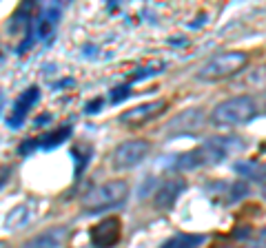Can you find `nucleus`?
<instances>
[{
	"mask_svg": "<svg viewBox=\"0 0 266 248\" xmlns=\"http://www.w3.org/2000/svg\"><path fill=\"white\" fill-rule=\"evenodd\" d=\"M126 195H129V186L122 180L100 184L82 198V210H86V213H102V210H109L114 206H120L126 200Z\"/></svg>",
	"mask_w": 266,
	"mask_h": 248,
	"instance_id": "nucleus-3",
	"label": "nucleus"
},
{
	"mask_svg": "<svg viewBox=\"0 0 266 248\" xmlns=\"http://www.w3.org/2000/svg\"><path fill=\"white\" fill-rule=\"evenodd\" d=\"M255 248H266V228L258 235V242H255Z\"/></svg>",
	"mask_w": 266,
	"mask_h": 248,
	"instance_id": "nucleus-18",
	"label": "nucleus"
},
{
	"mask_svg": "<svg viewBox=\"0 0 266 248\" xmlns=\"http://www.w3.org/2000/svg\"><path fill=\"white\" fill-rule=\"evenodd\" d=\"M235 170L242 175H248V178H255V180H262L266 182V164H255V162H244V164H238Z\"/></svg>",
	"mask_w": 266,
	"mask_h": 248,
	"instance_id": "nucleus-16",
	"label": "nucleus"
},
{
	"mask_svg": "<svg viewBox=\"0 0 266 248\" xmlns=\"http://www.w3.org/2000/svg\"><path fill=\"white\" fill-rule=\"evenodd\" d=\"M246 62H248V56L242 54V51H226V54L213 56L200 69L198 78L204 82H216V80H222V78H231L235 74H240L246 66Z\"/></svg>",
	"mask_w": 266,
	"mask_h": 248,
	"instance_id": "nucleus-4",
	"label": "nucleus"
},
{
	"mask_svg": "<svg viewBox=\"0 0 266 248\" xmlns=\"http://www.w3.org/2000/svg\"><path fill=\"white\" fill-rule=\"evenodd\" d=\"M184 190H186V182H184L182 178L166 180V182L156 190V195H153V206L160 208V210H168L178 202V198H180Z\"/></svg>",
	"mask_w": 266,
	"mask_h": 248,
	"instance_id": "nucleus-9",
	"label": "nucleus"
},
{
	"mask_svg": "<svg viewBox=\"0 0 266 248\" xmlns=\"http://www.w3.org/2000/svg\"><path fill=\"white\" fill-rule=\"evenodd\" d=\"M100 106H102V100L98 98V100H94V102H91L89 106H86V111H89V113H94V111H100Z\"/></svg>",
	"mask_w": 266,
	"mask_h": 248,
	"instance_id": "nucleus-19",
	"label": "nucleus"
},
{
	"mask_svg": "<svg viewBox=\"0 0 266 248\" xmlns=\"http://www.w3.org/2000/svg\"><path fill=\"white\" fill-rule=\"evenodd\" d=\"M202 242H204V237H200V235H186V232H178V235H173L171 240H166L160 248H193V246L202 244Z\"/></svg>",
	"mask_w": 266,
	"mask_h": 248,
	"instance_id": "nucleus-13",
	"label": "nucleus"
},
{
	"mask_svg": "<svg viewBox=\"0 0 266 248\" xmlns=\"http://www.w3.org/2000/svg\"><path fill=\"white\" fill-rule=\"evenodd\" d=\"M242 84L248 86V89H266V64H260L253 71L244 74Z\"/></svg>",
	"mask_w": 266,
	"mask_h": 248,
	"instance_id": "nucleus-14",
	"label": "nucleus"
},
{
	"mask_svg": "<svg viewBox=\"0 0 266 248\" xmlns=\"http://www.w3.org/2000/svg\"><path fill=\"white\" fill-rule=\"evenodd\" d=\"M62 232L64 230H58V228L49 230V232H42V235L34 237L24 248H56L60 244V240H62Z\"/></svg>",
	"mask_w": 266,
	"mask_h": 248,
	"instance_id": "nucleus-12",
	"label": "nucleus"
},
{
	"mask_svg": "<svg viewBox=\"0 0 266 248\" xmlns=\"http://www.w3.org/2000/svg\"><path fill=\"white\" fill-rule=\"evenodd\" d=\"M166 69V62L164 60H151L149 64H144L142 69H138L136 74H133V80H144V78H151V76H158L162 74V71Z\"/></svg>",
	"mask_w": 266,
	"mask_h": 248,
	"instance_id": "nucleus-15",
	"label": "nucleus"
},
{
	"mask_svg": "<svg viewBox=\"0 0 266 248\" xmlns=\"http://www.w3.org/2000/svg\"><path fill=\"white\" fill-rule=\"evenodd\" d=\"M32 220V208L27 204H20V206H14L7 215H4V222H2V228L4 230H18L22 228L27 222Z\"/></svg>",
	"mask_w": 266,
	"mask_h": 248,
	"instance_id": "nucleus-11",
	"label": "nucleus"
},
{
	"mask_svg": "<svg viewBox=\"0 0 266 248\" xmlns=\"http://www.w3.org/2000/svg\"><path fill=\"white\" fill-rule=\"evenodd\" d=\"M206 116L200 108H186V111L178 113L166 126L168 136H186V133H196L204 126Z\"/></svg>",
	"mask_w": 266,
	"mask_h": 248,
	"instance_id": "nucleus-6",
	"label": "nucleus"
},
{
	"mask_svg": "<svg viewBox=\"0 0 266 248\" xmlns=\"http://www.w3.org/2000/svg\"><path fill=\"white\" fill-rule=\"evenodd\" d=\"M36 100H38V89H36V86H34V89H29L27 93H22V96L18 98L16 106H14V113L7 118V124H9V126H12V128H18V124L22 122L24 113L29 111V106H32Z\"/></svg>",
	"mask_w": 266,
	"mask_h": 248,
	"instance_id": "nucleus-10",
	"label": "nucleus"
},
{
	"mask_svg": "<svg viewBox=\"0 0 266 248\" xmlns=\"http://www.w3.org/2000/svg\"><path fill=\"white\" fill-rule=\"evenodd\" d=\"M166 106V100H153V102H144V104H138L124 111L120 116V122L126 126H142V124L151 122L153 118H158Z\"/></svg>",
	"mask_w": 266,
	"mask_h": 248,
	"instance_id": "nucleus-7",
	"label": "nucleus"
},
{
	"mask_svg": "<svg viewBox=\"0 0 266 248\" xmlns=\"http://www.w3.org/2000/svg\"><path fill=\"white\" fill-rule=\"evenodd\" d=\"M235 140H228V138H213L208 142H204L202 146L193 148V151L184 153V155H178V162L173 164V168L178 170H193V168H200V166H208V164H218L226 158L228 153L233 151V144Z\"/></svg>",
	"mask_w": 266,
	"mask_h": 248,
	"instance_id": "nucleus-1",
	"label": "nucleus"
},
{
	"mask_svg": "<svg viewBox=\"0 0 266 248\" xmlns=\"http://www.w3.org/2000/svg\"><path fill=\"white\" fill-rule=\"evenodd\" d=\"M69 136H71V126L56 128L54 133H49V136L42 138V146H44V148H54V146H58V144H62Z\"/></svg>",
	"mask_w": 266,
	"mask_h": 248,
	"instance_id": "nucleus-17",
	"label": "nucleus"
},
{
	"mask_svg": "<svg viewBox=\"0 0 266 248\" xmlns=\"http://www.w3.org/2000/svg\"><path fill=\"white\" fill-rule=\"evenodd\" d=\"M258 116V102L250 96H235L220 102L211 113V122L216 126H238Z\"/></svg>",
	"mask_w": 266,
	"mask_h": 248,
	"instance_id": "nucleus-2",
	"label": "nucleus"
},
{
	"mask_svg": "<svg viewBox=\"0 0 266 248\" xmlns=\"http://www.w3.org/2000/svg\"><path fill=\"white\" fill-rule=\"evenodd\" d=\"M91 242L98 248H111L120 242V220L106 217L91 228Z\"/></svg>",
	"mask_w": 266,
	"mask_h": 248,
	"instance_id": "nucleus-8",
	"label": "nucleus"
},
{
	"mask_svg": "<svg viewBox=\"0 0 266 248\" xmlns=\"http://www.w3.org/2000/svg\"><path fill=\"white\" fill-rule=\"evenodd\" d=\"M146 153H149V144L144 140H129L114 151V168L126 170L138 166L146 158Z\"/></svg>",
	"mask_w": 266,
	"mask_h": 248,
	"instance_id": "nucleus-5",
	"label": "nucleus"
},
{
	"mask_svg": "<svg viewBox=\"0 0 266 248\" xmlns=\"http://www.w3.org/2000/svg\"><path fill=\"white\" fill-rule=\"evenodd\" d=\"M120 93H114V102H120L122 98H126V86H122V89H118Z\"/></svg>",
	"mask_w": 266,
	"mask_h": 248,
	"instance_id": "nucleus-20",
	"label": "nucleus"
}]
</instances>
